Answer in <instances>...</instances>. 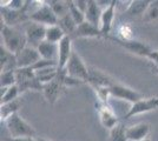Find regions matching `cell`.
Here are the masks:
<instances>
[{
    "mask_svg": "<svg viewBox=\"0 0 158 141\" xmlns=\"http://www.w3.org/2000/svg\"><path fill=\"white\" fill-rule=\"evenodd\" d=\"M1 39H2L1 45L14 55H17L23 48H25L27 46L25 33L19 31L17 27L6 26V25L2 24V26H1Z\"/></svg>",
    "mask_w": 158,
    "mask_h": 141,
    "instance_id": "obj_1",
    "label": "cell"
},
{
    "mask_svg": "<svg viewBox=\"0 0 158 141\" xmlns=\"http://www.w3.org/2000/svg\"><path fill=\"white\" fill-rule=\"evenodd\" d=\"M5 125L11 138H26V136L34 138L35 136L34 128L27 121L24 120L18 113L10 116L5 121Z\"/></svg>",
    "mask_w": 158,
    "mask_h": 141,
    "instance_id": "obj_2",
    "label": "cell"
},
{
    "mask_svg": "<svg viewBox=\"0 0 158 141\" xmlns=\"http://www.w3.org/2000/svg\"><path fill=\"white\" fill-rule=\"evenodd\" d=\"M64 72L67 76L80 82H87L89 80V67L86 66L81 57L76 51H73Z\"/></svg>",
    "mask_w": 158,
    "mask_h": 141,
    "instance_id": "obj_3",
    "label": "cell"
},
{
    "mask_svg": "<svg viewBox=\"0 0 158 141\" xmlns=\"http://www.w3.org/2000/svg\"><path fill=\"white\" fill-rule=\"evenodd\" d=\"M30 20L33 22H37L44 26H53V25H58V17L54 14L52 8L47 2H41L39 6L35 10H33L31 13L28 14Z\"/></svg>",
    "mask_w": 158,
    "mask_h": 141,
    "instance_id": "obj_4",
    "label": "cell"
},
{
    "mask_svg": "<svg viewBox=\"0 0 158 141\" xmlns=\"http://www.w3.org/2000/svg\"><path fill=\"white\" fill-rule=\"evenodd\" d=\"M106 39H109L112 42L117 44L118 46L123 47L124 49L129 51L130 53L135 54V55H138V57H142V58H145V59H148V57L152 52V48L149 45H146V44L142 42V41L135 40V39L124 40V39H122L119 37H110V35Z\"/></svg>",
    "mask_w": 158,
    "mask_h": 141,
    "instance_id": "obj_5",
    "label": "cell"
},
{
    "mask_svg": "<svg viewBox=\"0 0 158 141\" xmlns=\"http://www.w3.org/2000/svg\"><path fill=\"white\" fill-rule=\"evenodd\" d=\"M158 109V96H151V98H144L142 100L132 104L129 111L123 115V120H129L133 116L139 114L149 113L152 111Z\"/></svg>",
    "mask_w": 158,
    "mask_h": 141,
    "instance_id": "obj_6",
    "label": "cell"
},
{
    "mask_svg": "<svg viewBox=\"0 0 158 141\" xmlns=\"http://www.w3.org/2000/svg\"><path fill=\"white\" fill-rule=\"evenodd\" d=\"M46 28V26L37 24V22H33V21L26 22L24 33H25V37H26L27 45L37 48L43 41H45Z\"/></svg>",
    "mask_w": 158,
    "mask_h": 141,
    "instance_id": "obj_7",
    "label": "cell"
},
{
    "mask_svg": "<svg viewBox=\"0 0 158 141\" xmlns=\"http://www.w3.org/2000/svg\"><path fill=\"white\" fill-rule=\"evenodd\" d=\"M110 93H111V96H114L120 100L129 101L131 104H135L137 101L144 99L143 94L139 93L138 91L132 89V88L127 87L125 85H122L119 82H114L110 87Z\"/></svg>",
    "mask_w": 158,
    "mask_h": 141,
    "instance_id": "obj_8",
    "label": "cell"
},
{
    "mask_svg": "<svg viewBox=\"0 0 158 141\" xmlns=\"http://www.w3.org/2000/svg\"><path fill=\"white\" fill-rule=\"evenodd\" d=\"M41 58L39 52L35 47L27 45L25 48H23L19 53L15 55V64L17 68H30L32 67L35 62H38Z\"/></svg>",
    "mask_w": 158,
    "mask_h": 141,
    "instance_id": "obj_9",
    "label": "cell"
},
{
    "mask_svg": "<svg viewBox=\"0 0 158 141\" xmlns=\"http://www.w3.org/2000/svg\"><path fill=\"white\" fill-rule=\"evenodd\" d=\"M30 20L26 11H13L8 7H1V22L6 26L15 27L19 24H26Z\"/></svg>",
    "mask_w": 158,
    "mask_h": 141,
    "instance_id": "obj_10",
    "label": "cell"
},
{
    "mask_svg": "<svg viewBox=\"0 0 158 141\" xmlns=\"http://www.w3.org/2000/svg\"><path fill=\"white\" fill-rule=\"evenodd\" d=\"M117 81L112 79L110 75H107L105 72L100 71L96 67H89V80L87 84H90L93 88L97 87H106L110 88Z\"/></svg>",
    "mask_w": 158,
    "mask_h": 141,
    "instance_id": "obj_11",
    "label": "cell"
},
{
    "mask_svg": "<svg viewBox=\"0 0 158 141\" xmlns=\"http://www.w3.org/2000/svg\"><path fill=\"white\" fill-rule=\"evenodd\" d=\"M97 111H98L99 120L102 122V125L107 129H112L117 123L120 122L119 119L117 118V115L114 114L113 109L107 104L98 102L97 104Z\"/></svg>",
    "mask_w": 158,
    "mask_h": 141,
    "instance_id": "obj_12",
    "label": "cell"
},
{
    "mask_svg": "<svg viewBox=\"0 0 158 141\" xmlns=\"http://www.w3.org/2000/svg\"><path fill=\"white\" fill-rule=\"evenodd\" d=\"M72 38L66 35L58 44V71H64L73 53Z\"/></svg>",
    "mask_w": 158,
    "mask_h": 141,
    "instance_id": "obj_13",
    "label": "cell"
},
{
    "mask_svg": "<svg viewBox=\"0 0 158 141\" xmlns=\"http://www.w3.org/2000/svg\"><path fill=\"white\" fill-rule=\"evenodd\" d=\"M58 73H59V72H58ZM64 88H65V86H64L61 79L59 78V75H58L57 79L53 80L52 82H50V84H47V85H44L43 93H44V96H45V99L47 100V102L51 104V105H54V104L58 101V99L60 98V95L63 93Z\"/></svg>",
    "mask_w": 158,
    "mask_h": 141,
    "instance_id": "obj_14",
    "label": "cell"
},
{
    "mask_svg": "<svg viewBox=\"0 0 158 141\" xmlns=\"http://www.w3.org/2000/svg\"><path fill=\"white\" fill-rule=\"evenodd\" d=\"M116 17V0H112L111 4L103 10L102 14V20H100V32L103 37L107 38L109 33L112 29V24Z\"/></svg>",
    "mask_w": 158,
    "mask_h": 141,
    "instance_id": "obj_15",
    "label": "cell"
},
{
    "mask_svg": "<svg viewBox=\"0 0 158 141\" xmlns=\"http://www.w3.org/2000/svg\"><path fill=\"white\" fill-rule=\"evenodd\" d=\"M150 125L148 122H139L126 128V138L129 141H142L149 138Z\"/></svg>",
    "mask_w": 158,
    "mask_h": 141,
    "instance_id": "obj_16",
    "label": "cell"
},
{
    "mask_svg": "<svg viewBox=\"0 0 158 141\" xmlns=\"http://www.w3.org/2000/svg\"><path fill=\"white\" fill-rule=\"evenodd\" d=\"M103 8L99 6L98 1L89 0L87 10L85 12V21L92 24L93 26L100 28V20H102Z\"/></svg>",
    "mask_w": 158,
    "mask_h": 141,
    "instance_id": "obj_17",
    "label": "cell"
},
{
    "mask_svg": "<svg viewBox=\"0 0 158 141\" xmlns=\"http://www.w3.org/2000/svg\"><path fill=\"white\" fill-rule=\"evenodd\" d=\"M37 49L41 59L58 62V44H52L45 40L37 47Z\"/></svg>",
    "mask_w": 158,
    "mask_h": 141,
    "instance_id": "obj_18",
    "label": "cell"
},
{
    "mask_svg": "<svg viewBox=\"0 0 158 141\" xmlns=\"http://www.w3.org/2000/svg\"><path fill=\"white\" fill-rule=\"evenodd\" d=\"M74 37L76 38H100V37H103V34L100 32L99 27L93 26L92 24L85 21V22L78 25Z\"/></svg>",
    "mask_w": 158,
    "mask_h": 141,
    "instance_id": "obj_19",
    "label": "cell"
},
{
    "mask_svg": "<svg viewBox=\"0 0 158 141\" xmlns=\"http://www.w3.org/2000/svg\"><path fill=\"white\" fill-rule=\"evenodd\" d=\"M150 5L151 1L149 0H133L130 2L125 13L130 17H140V15L143 17Z\"/></svg>",
    "mask_w": 158,
    "mask_h": 141,
    "instance_id": "obj_20",
    "label": "cell"
},
{
    "mask_svg": "<svg viewBox=\"0 0 158 141\" xmlns=\"http://www.w3.org/2000/svg\"><path fill=\"white\" fill-rule=\"evenodd\" d=\"M34 74H35V78L39 80L41 85H47V84H50V82H52L53 80L57 79V76H58V67L54 66V67L38 69V71H34Z\"/></svg>",
    "mask_w": 158,
    "mask_h": 141,
    "instance_id": "obj_21",
    "label": "cell"
},
{
    "mask_svg": "<svg viewBox=\"0 0 158 141\" xmlns=\"http://www.w3.org/2000/svg\"><path fill=\"white\" fill-rule=\"evenodd\" d=\"M0 65H1V72L8 69H17L15 55L10 51H7L2 45L0 47Z\"/></svg>",
    "mask_w": 158,
    "mask_h": 141,
    "instance_id": "obj_22",
    "label": "cell"
},
{
    "mask_svg": "<svg viewBox=\"0 0 158 141\" xmlns=\"http://www.w3.org/2000/svg\"><path fill=\"white\" fill-rule=\"evenodd\" d=\"M66 37L65 32L61 29L59 25H53V26H48L46 28V38L45 40L52 44H59Z\"/></svg>",
    "mask_w": 158,
    "mask_h": 141,
    "instance_id": "obj_23",
    "label": "cell"
},
{
    "mask_svg": "<svg viewBox=\"0 0 158 141\" xmlns=\"http://www.w3.org/2000/svg\"><path fill=\"white\" fill-rule=\"evenodd\" d=\"M20 107V102L18 100H14L12 102H7V104H2L0 106V118L1 121H5L12 116L13 114L18 113V109Z\"/></svg>",
    "mask_w": 158,
    "mask_h": 141,
    "instance_id": "obj_24",
    "label": "cell"
},
{
    "mask_svg": "<svg viewBox=\"0 0 158 141\" xmlns=\"http://www.w3.org/2000/svg\"><path fill=\"white\" fill-rule=\"evenodd\" d=\"M58 25L61 27V29L65 32L66 35H69L71 38H72V35H74L76 31H77V27H78V25L72 19L70 13L66 14L65 17H63V18H60L59 21H58Z\"/></svg>",
    "mask_w": 158,
    "mask_h": 141,
    "instance_id": "obj_25",
    "label": "cell"
},
{
    "mask_svg": "<svg viewBox=\"0 0 158 141\" xmlns=\"http://www.w3.org/2000/svg\"><path fill=\"white\" fill-rule=\"evenodd\" d=\"M126 128L123 122L117 123L114 127L110 129L107 141H129L126 138Z\"/></svg>",
    "mask_w": 158,
    "mask_h": 141,
    "instance_id": "obj_26",
    "label": "cell"
},
{
    "mask_svg": "<svg viewBox=\"0 0 158 141\" xmlns=\"http://www.w3.org/2000/svg\"><path fill=\"white\" fill-rule=\"evenodd\" d=\"M20 94L19 87L17 85L11 86L8 88H1V94H0V102L2 104H7V102H12L14 100H18V96Z\"/></svg>",
    "mask_w": 158,
    "mask_h": 141,
    "instance_id": "obj_27",
    "label": "cell"
},
{
    "mask_svg": "<svg viewBox=\"0 0 158 141\" xmlns=\"http://www.w3.org/2000/svg\"><path fill=\"white\" fill-rule=\"evenodd\" d=\"M47 4L52 8L54 14L58 17V19L65 17L66 14H69V1L52 0V1H47Z\"/></svg>",
    "mask_w": 158,
    "mask_h": 141,
    "instance_id": "obj_28",
    "label": "cell"
},
{
    "mask_svg": "<svg viewBox=\"0 0 158 141\" xmlns=\"http://www.w3.org/2000/svg\"><path fill=\"white\" fill-rule=\"evenodd\" d=\"M0 84H1V88H8L11 86L17 85L15 69H8V71L1 72V74H0Z\"/></svg>",
    "mask_w": 158,
    "mask_h": 141,
    "instance_id": "obj_29",
    "label": "cell"
},
{
    "mask_svg": "<svg viewBox=\"0 0 158 141\" xmlns=\"http://www.w3.org/2000/svg\"><path fill=\"white\" fill-rule=\"evenodd\" d=\"M69 13L72 17V19L76 21L77 25H80L83 22H85V13L81 12L78 7L74 5L73 1H69Z\"/></svg>",
    "mask_w": 158,
    "mask_h": 141,
    "instance_id": "obj_30",
    "label": "cell"
},
{
    "mask_svg": "<svg viewBox=\"0 0 158 141\" xmlns=\"http://www.w3.org/2000/svg\"><path fill=\"white\" fill-rule=\"evenodd\" d=\"M156 20H158V1H151V5L143 15V21L151 22Z\"/></svg>",
    "mask_w": 158,
    "mask_h": 141,
    "instance_id": "obj_31",
    "label": "cell"
},
{
    "mask_svg": "<svg viewBox=\"0 0 158 141\" xmlns=\"http://www.w3.org/2000/svg\"><path fill=\"white\" fill-rule=\"evenodd\" d=\"M119 33H120L119 38H122L124 40H131V39H133L132 29L127 25H122V26L119 27Z\"/></svg>",
    "mask_w": 158,
    "mask_h": 141,
    "instance_id": "obj_32",
    "label": "cell"
},
{
    "mask_svg": "<svg viewBox=\"0 0 158 141\" xmlns=\"http://www.w3.org/2000/svg\"><path fill=\"white\" fill-rule=\"evenodd\" d=\"M73 2H74V5L78 7L81 12L85 13L86 10H87V5H89V0H87V1H86V0H76V1H73Z\"/></svg>",
    "mask_w": 158,
    "mask_h": 141,
    "instance_id": "obj_33",
    "label": "cell"
},
{
    "mask_svg": "<svg viewBox=\"0 0 158 141\" xmlns=\"http://www.w3.org/2000/svg\"><path fill=\"white\" fill-rule=\"evenodd\" d=\"M148 60H150L153 65H158V49H152L150 55L148 57Z\"/></svg>",
    "mask_w": 158,
    "mask_h": 141,
    "instance_id": "obj_34",
    "label": "cell"
},
{
    "mask_svg": "<svg viewBox=\"0 0 158 141\" xmlns=\"http://www.w3.org/2000/svg\"><path fill=\"white\" fill-rule=\"evenodd\" d=\"M5 141H37V138H31V136H26V138H10V139H6Z\"/></svg>",
    "mask_w": 158,
    "mask_h": 141,
    "instance_id": "obj_35",
    "label": "cell"
},
{
    "mask_svg": "<svg viewBox=\"0 0 158 141\" xmlns=\"http://www.w3.org/2000/svg\"><path fill=\"white\" fill-rule=\"evenodd\" d=\"M151 71H152V73H155L156 75H158V65H153V64H152Z\"/></svg>",
    "mask_w": 158,
    "mask_h": 141,
    "instance_id": "obj_36",
    "label": "cell"
},
{
    "mask_svg": "<svg viewBox=\"0 0 158 141\" xmlns=\"http://www.w3.org/2000/svg\"><path fill=\"white\" fill-rule=\"evenodd\" d=\"M37 141H52V140H48V139H44V138H37Z\"/></svg>",
    "mask_w": 158,
    "mask_h": 141,
    "instance_id": "obj_37",
    "label": "cell"
},
{
    "mask_svg": "<svg viewBox=\"0 0 158 141\" xmlns=\"http://www.w3.org/2000/svg\"><path fill=\"white\" fill-rule=\"evenodd\" d=\"M142 141H151V140H150V138H146V139H144V140H142Z\"/></svg>",
    "mask_w": 158,
    "mask_h": 141,
    "instance_id": "obj_38",
    "label": "cell"
}]
</instances>
